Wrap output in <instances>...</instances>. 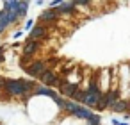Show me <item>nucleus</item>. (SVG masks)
Listing matches in <instances>:
<instances>
[{"label":"nucleus","mask_w":130,"mask_h":125,"mask_svg":"<svg viewBox=\"0 0 130 125\" xmlns=\"http://www.w3.org/2000/svg\"><path fill=\"white\" fill-rule=\"evenodd\" d=\"M36 86L38 84L32 79H6L2 89L11 98H29V95H32Z\"/></svg>","instance_id":"f257e3e1"},{"label":"nucleus","mask_w":130,"mask_h":125,"mask_svg":"<svg viewBox=\"0 0 130 125\" xmlns=\"http://www.w3.org/2000/svg\"><path fill=\"white\" fill-rule=\"evenodd\" d=\"M46 70H48V64H46L45 59H32V63H30L23 72H25L30 79H39Z\"/></svg>","instance_id":"f03ea898"},{"label":"nucleus","mask_w":130,"mask_h":125,"mask_svg":"<svg viewBox=\"0 0 130 125\" xmlns=\"http://www.w3.org/2000/svg\"><path fill=\"white\" fill-rule=\"evenodd\" d=\"M46 36H48V25H45V23H36V25L29 31L27 39H32V41H45Z\"/></svg>","instance_id":"7ed1b4c3"},{"label":"nucleus","mask_w":130,"mask_h":125,"mask_svg":"<svg viewBox=\"0 0 130 125\" xmlns=\"http://www.w3.org/2000/svg\"><path fill=\"white\" fill-rule=\"evenodd\" d=\"M57 20H59V9L57 7H48L39 15V23H45V25H52Z\"/></svg>","instance_id":"20e7f679"},{"label":"nucleus","mask_w":130,"mask_h":125,"mask_svg":"<svg viewBox=\"0 0 130 125\" xmlns=\"http://www.w3.org/2000/svg\"><path fill=\"white\" fill-rule=\"evenodd\" d=\"M105 91H86L84 93V98H82V105H86V107H91V109H94L96 107V104L100 102V98H102V95H103Z\"/></svg>","instance_id":"39448f33"},{"label":"nucleus","mask_w":130,"mask_h":125,"mask_svg":"<svg viewBox=\"0 0 130 125\" xmlns=\"http://www.w3.org/2000/svg\"><path fill=\"white\" fill-rule=\"evenodd\" d=\"M41 45H43V41H32V39H27L25 45H23V48H22V54H23V55H30V57H34V55L39 52Z\"/></svg>","instance_id":"423d86ee"},{"label":"nucleus","mask_w":130,"mask_h":125,"mask_svg":"<svg viewBox=\"0 0 130 125\" xmlns=\"http://www.w3.org/2000/svg\"><path fill=\"white\" fill-rule=\"evenodd\" d=\"M32 95H38V96H48V98H52V100L59 96L55 89H52L50 86H43V84H41V86H36L34 91H32Z\"/></svg>","instance_id":"0eeeda50"},{"label":"nucleus","mask_w":130,"mask_h":125,"mask_svg":"<svg viewBox=\"0 0 130 125\" xmlns=\"http://www.w3.org/2000/svg\"><path fill=\"white\" fill-rule=\"evenodd\" d=\"M71 116L80 118V120H89V118L93 116V109H91V107H86V105H82V104H78V105L73 109Z\"/></svg>","instance_id":"6e6552de"},{"label":"nucleus","mask_w":130,"mask_h":125,"mask_svg":"<svg viewBox=\"0 0 130 125\" xmlns=\"http://www.w3.org/2000/svg\"><path fill=\"white\" fill-rule=\"evenodd\" d=\"M57 9H59V16H73L75 11H77V6L71 2V0H70V2H66V0H64V2H62Z\"/></svg>","instance_id":"1a4fd4ad"},{"label":"nucleus","mask_w":130,"mask_h":125,"mask_svg":"<svg viewBox=\"0 0 130 125\" xmlns=\"http://www.w3.org/2000/svg\"><path fill=\"white\" fill-rule=\"evenodd\" d=\"M57 79H59V77H57V73H55L54 70H46V72L39 77V82H41L43 86H54Z\"/></svg>","instance_id":"9d476101"},{"label":"nucleus","mask_w":130,"mask_h":125,"mask_svg":"<svg viewBox=\"0 0 130 125\" xmlns=\"http://www.w3.org/2000/svg\"><path fill=\"white\" fill-rule=\"evenodd\" d=\"M103 96H105V102H107V105L110 107L112 104H116L121 96H119V89L118 88H110V89H107L105 93H103Z\"/></svg>","instance_id":"9b49d317"},{"label":"nucleus","mask_w":130,"mask_h":125,"mask_svg":"<svg viewBox=\"0 0 130 125\" xmlns=\"http://www.w3.org/2000/svg\"><path fill=\"white\" fill-rule=\"evenodd\" d=\"M78 88V84H75V82H68V80H64L62 84H61V93L64 95V96H68V98H71V95L75 93V89Z\"/></svg>","instance_id":"f8f14e48"},{"label":"nucleus","mask_w":130,"mask_h":125,"mask_svg":"<svg viewBox=\"0 0 130 125\" xmlns=\"http://www.w3.org/2000/svg\"><path fill=\"white\" fill-rule=\"evenodd\" d=\"M128 107H130V102L128 100H125V98H119L116 104H112L109 109L110 111H114V113H126L128 111Z\"/></svg>","instance_id":"ddd939ff"},{"label":"nucleus","mask_w":130,"mask_h":125,"mask_svg":"<svg viewBox=\"0 0 130 125\" xmlns=\"http://www.w3.org/2000/svg\"><path fill=\"white\" fill-rule=\"evenodd\" d=\"M84 93H86V89H82V88H77L75 89V93L71 95V100H75V102H82V98H84Z\"/></svg>","instance_id":"4468645a"},{"label":"nucleus","mask_w":130,"mask_h":125,"mask_svg":"<svg viewBox=\"0 0 130 125\" xmlns=\"http://www.w3.org/2000/svg\"><path fill=\"white\" fill-rule=\"evenodd\" d=\"M32 59H34V57H30V55H23V54H22V59H20V66H22V68L25 70V68H27V66H29V64L32 63Z\"/></svg>","instance_id":"2eb2a0df"},{"label":"nucleus","mask_w":130,"mask_h":125,"mask_svg":"<svg viewBox=\"0 0 130 125\" xmlns=\"http://www.w3.org/2000/svg\"><path fill=\"white\" fill-rule=\"evenodd\" d=\"M54 102L57 104V107L61 109V111H66V98H62V96H57V98H54Z\"/></svg>","instance_id":"dca6fc26"},{"label":"nucleus","mask_w":130,"mask_h":125,"mask_svg":"<svg viewBox=\"0 0 130 125\" xmlns=\"http://www.w3.org/2000/svg\"><path fill=\"white\" fill-rule=\"evenodd\" d=\"M96 111H105V109H109V105H107V102H105V96L102 95V98H100V102L96 104V107H94Z\"/></svg>","instance_id":"f3484780"},{"label":"nucleus","mask_w":130,"mask_h":125,"mask_svg":"<svg viewBox=\"0 0 130 125\" xmlns=\"http://www.w3.org/2000/svg\"><path fill=\"white\" fill-rule=\"evenodd\" d=\"M100 120H102V116H98L96 113H93V116L87 120V125H100Z\"/></svg>","instance_id":"a211bd4d"},{"label":"nucleus","mask_w":130,"mask_h":125,"mask_svg":"<svg viewBox=\"0 0 130 125\" xmlns=\"http://www.w3.org/2000/svg\"><path fill=\"white\" fill-rule=\"evenodd\" d=\"M71 2H73L77 7H80V6H89V4H91V0H71Z\"/></svg>","instance_id":"6ab92c4d"},{"label":"nucleus","mask_w":130,"mask_h":125,"mask_svg":"<svg viewBox=\"0 0 130 125\" xmlns=\"http://www.w3.org/2000/svg\"><path fill=\"white\" fill-rule=\"evenodd\" d=\"M34 25H36V22H34L32 18H30V20H27V22H25V31H30Z\"/></svg>","instance_id":"aec40b11"},{"label":"nucleus","mask_w":130,"mask_h":125,"mask_svg":"<svg viewBox=\"0 0 130 125\" xmlns=\"http://www.w3.org/2000/svg\"><path fill=\"white\" fill-rule=\"evenodd\" d=\"M62 2H64V0H52V2H50V7H59Z\"/></svg>","instance_id":"412c9836"},{"label":"nucleus","mask_w":130,"mask_h":125,"mask_svg":"<svg viewBox=\"0 0 130 125\" xmlns=\"http://www.w3.org/2000/svg\"><path fill=\"white\" fill-rule=\"evenodd\" d=\"M22 36H23V31H16V32L13 34V38H14V39H20Z\"/></svg>","instance_id":"4be33fe9"},{"label":"nucleus","mask_w":130,"mask_h":125,"mask_svg":"<svg viewBox=\"0 0 130 125\" xmlns=\"http://www.w3.org/2000/svg\"><path fill=\"white\" fill-rule=\"evenodd\" d=\"M0 63H4V47H0Z\"/></svg>","instance_id":"5701e85b"},{"label":"nucleus","mask_w":130,"mask_h":125,"mask_svg":"<svg viewBox=\"0 0 130 125\" xmlns=\"http://www.w3.org/2000/svg\"><path fill=\"white\" fill-rule=\"evenodd\" d=\"M112 123H114V125H128L126 121H118V120H112Z\"/></svg>","instance_id":"b1692460"},{"label":"nucleus","mask_w":130,"mask_h":125,"mask_svg":"<svg viewBox=\"0 0 130 125\" xmlns=\"http://www.w3.org/2000/svg\"><path fill=\"white\" fill-rule=\"evenodd\" d=\"M4 82H6V79H2V77H0V89L4 88Z\"/></svg>","instance_id":"393cba45"},{"label":"nucleus","mask_w":130,"mask_h":125,"mask_svg":"<svg viewBox=\"0 0 130 125\" xmlns=\"http://www.w3.org/2000/svg\"><path fill=\"white\" fill-rule=\"evenodd\" d=\"M126 113H128V114H130V107H128V111H126Z\"/></svg>","instance_id":"a878e982"}]
</instances>
